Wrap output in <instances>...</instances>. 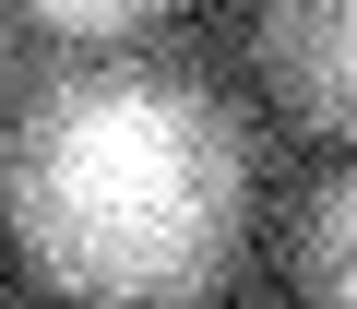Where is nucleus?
<instances>
[{"label": "nucleus", "mask_w": 357, "mask_h": 309, "mask_svg": "<svg viewBox=\"0 0 357 309\" xmlns=\"http://www.w3.org/2000/svg\"><path fill=\"white\" fill-rule=\"evenodd\" d=\"M0 226L72 309H203L250 226V154L203 84L84 60L0 143Z\"/></svg>", "instance_id": "f257e3e1"}, {"label": "nucleus", "mask_w": 357, "mask_h": 309, "mask_svg": "<svg viewBox=\"0 0 357 309\" xmlns=\"http://www.w3.org/2000/svg\"><path fill=\"white\" fill-rule=\"evenodd\" d=\"M0 84H13V36H0Z\"/></svg>", "instance_id": "39448f33"}, {"label": "nucleus", "mask_w": 357, "mask_h": 309, "mask_svg": "<svg viewBox=\"0 0 357 309\" xmlns=\"http://www.w3.org/2000/svg\"><path fill=\"white\" fill-rule=\"evenodd\" d=\"M13 13H24L48 48H96V60H107V48H131V36L167 24V0H13Z\"/></svg>", "instance_id": "20e7f679"}, {"label": "nucleus", "mask_w": 357, "mask_h": 309, "mask_svg": "<svg viewBox=\"0 0 357 309\" xmlns=\"http://www.w3.org/2000/svg\"><path fill=\"white\" fill-rule=\"evenodd\" d=\"M298 285H310V309H357V167L310 191V214H298Z\"/></svg>", "instance_id": "7ed1b4c3"}, {"label": "nucleus", "mask_w": 357, "mask_h": 309, "mask_svg": "<svg viewBox=\"0 0 357 309\" xmlns=\"http://www.w3.org/2000/svg\"><path fill=\"white\" fill-rule=\"evenodd\" d=\"M262 84L286 119L357 143V0H262Z\"/></svg>", "instance_id": "f03ea898"}]
</instances>
